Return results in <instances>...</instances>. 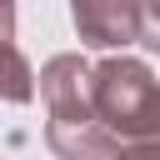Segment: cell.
I'll list each match as a JSON object with an SVG mask.
<instances>
[{"mask_svg":"<svg viewBox=\"0 0 160 160\" xmlns=\"http://www.w3.org/2000/svg\"><path fill=\"white\" fill-rule=\"evenodd\" d=\"M140 45L160 55V0H150V5H140Z\"/></svg>","mask_w":160,"mask_h":160,"instance_id":"6","label":"cell"},{"mask_svg":"<svg viewBox=\"0 0 160 160\" xmlns=\"http://www.w3.org/2000/svg\"><path fill=\"white\" fill-rule=\"evenodd\" d=\"M130 140H155L160 145V85L150 90V100H145V110H140V120H135V135Z\"/></svg>","mask_w":160,"mask_h":160,"instance_id":"5","label":"cell"},{"mask_svg":"<svg viewBox=\"0 0 160 160\" xmlns=\"http://www.w3.org/2000/svg\"><path fill=\"white\" fill-rule=\"evenodd\" d=\"M160 80L150 75V65L145 60H135V55H105L100 65H90V110H95V120L120 140H130L135 135V120H140V110H145V100H150V90H155Z\"/></svg>","mask_w":160,"mask_h":160,"instance_id":"1","label":"cell"},{"mask_svg":"<svg viewBox=\"0 0 160 160\" xmlns=\"http://www.w3.org/2000/svg\"><path fill=\"white\" fill-rule=\"evenodd\" d=\"M70 20L85 45L95 50H125L140 45V5L135 0H75Z\"/></svg>","mask_w":160,"mask_h":160,"instance_id":"3","label":"cell"},{"mask_svg":"<svg viewBox=\"0 0 160 160\" xmlns=\"http://www.w3.org/2000/svg\"><path fill=\"white\" fill-rule=\"evenodd\" d=\"M40 95L50 110L45 130H75V125H100L90 110V65L85 55H55L40 65Z\"/></svg>","mask_w":160,"mask_h":160,"instance_id":"2","label":"cell"},{"mask_svg":"<svg viewBox=\"0 0 160 160\" xmlns=\"http://www.w3.org/2000/svg\"><path fill=\"white\" fill-rule=\"evenodd\" d=\"M115 160H160V145L155 140H130V145L115 150Z\"/></svg>","mask_w":160,"mask_h":160,"instance_id":"7","label":"cell"},{"mask_svg":"<svg viewBox=\"0 0 160 160\" xmlns=\"http://www.w3.org/2000/svg\"><path fill=\"white\" fill-rule=\"evenodd\" d=\"M30 95H35V70L15 45V5L0 0V100L25 105Z\"/></svg>","mask_w":160,"mask_h":160,"instance_id":"4","label":"cell"}]
</instances>
